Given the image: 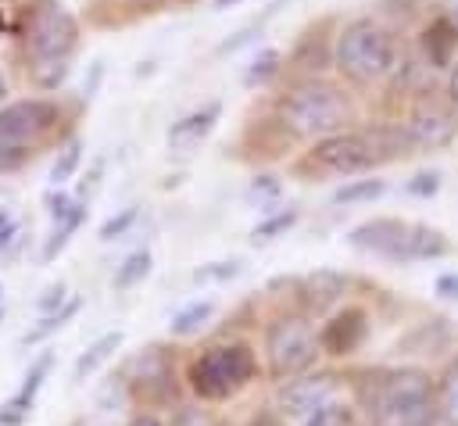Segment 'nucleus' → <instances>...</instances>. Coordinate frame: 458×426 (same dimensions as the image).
<instances>
[{
    "label": "nucleus",
    "mask_w": 458,
    "mask_h": 426,
    "mask_svg": "<svg viewBox=\"0 0 458 426\" xmlns=\"http://www.w3.org/2000/svg\"><path fill=\"white\" fill-rule=\"evenodd\" d=\"M75 43H79L75 18L57 4H39L25 25V50H29L32 82L43 89H57L68 75Z\"/></svg>",
    "instance_id": "1"
},
{
    "label": "nucleus",
    "mask_w": 458,
    "mask_h": 426,
    "mask_svg": "<svg viewBox=\"0 0 458 426\" xmlns=\"http://www.w3.org/2000/svg\"><path fill=\"white\" fill-rule=\"evenodd\" d=\"M279 122L293 136L326 140V136H336L351 122V104L336 86L304 82L279 100Z\"/></svg>",
    "instance_id": "2"
},
{
    "label": "nucleus",
    "mask_w": 458,
    "mask_h": 426,
    "mask_svg": "<svg viewBox=\"0 0 458 426\" xmlns=\"http://www.w3.org/2000/svg\"><path fill=\"white\" fill-rule=\"evenodd\" d=\"M333 61H336V68L351 82L369 86V82H379L383 75L394 72V64H397V43L372 18H358V21H351L340 32L336 50H333Z\"/></svg>",
    "instance_id": "3"
},
{
    "label": "nucleus",
    "mask_w": 458,
    "mask_h": 426,
    "mask_svg": "<svg viewBox=\"0 0 458 426\" xmlns=\"http://www.w3.org/2000/svg\"><path fill=\"white\" fill-rule=\"evenodd\" d=\"M376 415L383 426H433L437 387L422 369L390 372L376 394Z\"/></svg>",
    "instance_id": "4"
},
{
    "label": "nucleus",
    "mask_w": 458,
    "mask_h": 426,
    "mask_svg": "<svg viewBox=\"0 0 458 426\" xmlns=\"http://www.w3.org/2000/svg\"><path fill=\"white\" fill-rule=\"evenodd\" d=\"M250 376H254V354L243 344L211 347L190 365V387L208 401H222L236 394Z\"/></svg>",
    "instance_id": "5"
},
{
    "label": "nucleus",
    "mask_w": 458,
    "mask_h": 426,
    "mask_svg": "<svg viewBox=\"0 0 458 426\" xmlns=\"http://www.w3.org/2000/svg\"><path fill=\"white\" fill-rule=\"evenodd\" d=\"M318 337L311 333V326L297 315L276 319L265 333V358H268V372L276 379H297L304 376L315 358H318Z\"/></svg>",
    "instance_id": "6"
},
{
    "label": "nucleus",
    "mask_w": 458,
    "mask_h": 426,
    "mask_svg": "<svg viewBox=\"0 0 458 426\" xmlns=\"http://www.w3.org/2000/svg\"><path fill=\"white\" fill-rule=\"evenodd\" d=\"M311 161L326 172H336V175H358V172H369L372 165H379L372 143H369V132H336V136H326L315 143L311 150Z\"/></svg>",
    "instance_id": "7"
},
{
    "label": "nucleus",
    "mask_w": 458,
    "mask_h": 426,
    "mask_svg": "<svg viewBox=\"0 0 458 426\" xmlns=\"http://www.w3.org/2000/svg\"><path fill=\"white\" fill-rule=\"evenodd\" d=\"M57 122V107L50 100H18L0 111V143L21 147L36 136H43Z\"/></svg>",
    "instance_id": "8"
},
{
    "label": "nucleus",
    "mask_w": 458,
    "mask_h": 426,
    "mask_svg": "<svg viewBox=\"0 0 458 426\" xmlns=\"http://www.w3.org/2000/svg\"><path fill=\"white\" fill-rule=\"evenodd\" d=\"M336 394V376L329 372H318V376H301V379H290L279 394V408L286 415H315L322 405H329Z\"/></svg>",
    "instance_id": "9"
},
{
    "label": "nucleus",
    "mask_w": 458,
    "mask_h": 426,
    "mask_svg": "<svg viewBox=\"0 0 458 426\" xmlns=\"http://www.w3.org/2000/svg\"><path fill=\"white\" fill-rule=\"evenodd\" d=\"M404 129H408V140L415 150H437L458 136V118L451 111L429 104V107H419Z\"/></svg>",
    "instance_id": "10"
},
{
    "label": "nucleus",
    "mask_w": 458,
    "mask_h": 426,
    "mask_svg": "<svg viewBox=\"0 0 458 426\" xmlns=\"http://www.w3.org/2000/svg\"><path fill=\"white\" fill-rule=\"evenodd\" d=\"M404 233H408V222H401V218H372V222L354 226L347 240L354 247H361V251H372V254H383V258L394 261Z\"/></svg>",
    "instance_id": "11"
},
{
    "label": "nucleus",
    "mask_w": 458,
    "mask_h": 426,
    "mask_svg": "<svg viewBox=\"0 0 458 426\" xmlns=\"http://www.w3.org/2000/svg\"><path fill=\"white\" fill-rule=\"evenodd\" d=\"M365 329H369V326H365V311L347 308V311H340L336 319L326 322V329H322V337H318V347L329 351V354H351V351L361 347Z\"/></svg>",
    "instance_id": "12"
},
{
    "label": "nucleus",
    "mask_w": 458,
    "mask_h": 426,
    "mask_svg": "<svg viewBox=\"0 0 458 426\" xmlns=\"http://www.w3.org/2000/svg\"><path fill=\"white\" fill-rule=\"evenodd\" d=\"M50 365H54V358H50V354L36 358V365L25 372V383L18 387V394H14V397H7V401L0 405V426H21V422L29 419L32 401H36V394H39V387H43V379H47Z\"/></svg>",
    "instance_id": "13"
},
{
    "label": "nucleus",
    "mask_w": 458,
    "mask_h": 426,
    "mask_svg": "<svg viewBox=\"0 0 458 426\" xmlns=\"http://www.w3.org/2000/svg\"><path fill=\"white\" fill-rule=\"evenodd\" d=\"M222 107L218 104H204L197 111H190L186 118H179L172 129H168V147H175L179 154H190L193 147H200V140H208V132L215 129Z\"/></svg>",
    "instance_id": "14"
},
{
    "label": "nucleus",
    "mask_w": 458,
    "mask_h": 426,
    "mask_svg": "<svg viewBox=\"0 0 458 426\" xmlns=\"http://www.w3.org/2000/svg\"><path fill=\"white\" fill-rule=\"evenodd\" d=\"M447 251H451V243L444 240L440 229L408 222V233H404V240H401L394 261H429V258H444Z\"/></svg>",
    "instance_id": "15"
},
{
    "label": "nucleus",
    "mask_w": 458,
    "mask_h": 426,
    "mask_svg": "<svg viewBox=\"0 0 458 426\" xmlns=\"http://www.w3.org/2000/svg\"><path fill=\"white\" fill-rule=\"evenodd\" d=\"M422 50H426L429 68H447L458 50V25L451 18H433L422 32Z\"/></svg>",
    "instance_id": "16"
},
{
    "label": "nucleus",
    "mask_w": 458,
    "mask_h": 426,
    "mask_svg": "<svg viewBox=\"0 0 458 426\" xmlns=\"http://www.w3.org/2000/svg\"><path fill=\"white\" fill-rule=\"evenodd\" d=\"M344 286H347V279H344L340 272L318 268V272H311V276L304 279V301H308L315 311H322V308H329V304H336V301L344 297Z\"/></svg>",
    "instance_id": "17"
},
{
    "label": "nucleus",
    "mask_w": 458,
    "mask_h": 426,
    "mask_svg": "<svg viewBox=\"0 0 458 426\" xmlns=\"http://www.w3.org/2000/svg\"><path fill=\"white\" fill-rule=\"evenodd\" d=\"M118 347H122V333H118V329H114V333L97 337V340H93V344H89V347H86V351L75 358V369H72L75 383L89 379V376H93V372H97V369H100V365H104V362H107V358H111Z\"/></svg>",
    "instance_id": "18"
},
{
    "label": "nucleus",
    "mask_w": 458,
    "mask_h": 426,
    "mask_svg": "<svg viewBox=\"0 0 458 426\" xmlns=\"http://www.w3.org/2000/svg\"><path fill=\"white\" fill-rule=\"evenodd\" d=\"M437 415L447 426H458V358H451L437 379Z\"/></svg>",
    "instance_id": "19"
},
{
    "label": "nucleus",
    "mask_w": 458,
    "mask_h": 426,
    "mask_svg": "<svg viewBox=\"0 0 458 426\" xmlns=\"http://www.w3.org/2000/svg\"><path fill=\"white\" fill-rule=\"evenodd\" d=\"M132 369H136V383H140V387H157V383H168V376H172V369H168L161 347H147V351L132 362Z\"/></svg>",
    "instance_id": "20"
},
{
    "label": "nucleus",
    "mask_w": 458,
    "mask_h": 426,
    "mask_svg": "<svg viewBox=\"0 0 458 426\" xmlns=\"http://www.w3.org/2000/svg\"><path fill=\"white\" fill-rule=\"evenodd\" d=\"M147 272H150V251H132V254L114 268L111 286H114V290H129V286L143 283V279H147Z\"/></svg>",
    "instance_id": "21"
},
{
    "label": "nucleus",
    "mask_w": 458,
    "mask_h": 426,
    "mask_svg": "<svg viewBox=\"0 0 458 426\" xmlns=\"http://www.w3.org/2000/svg\"><path fill=\"white\" fill-rule=\"evenodd\" d=\"M383 193H386L383 179H351L333 193V204H365V200H376Z\"/></svg>",
    "instance_id": "22"
},
{
    "label": "nucleus",
    "mask_w": 458,
    "mask_h": 426,
    "mask_svg": "<svg viewBox=\"0 0 458 426\" xmlns=\"http://www.w3.org/2000/svg\"><path fill=\"white\" fill-rule=\"evenodd\" d=\"M82 215H86V204H75V211H72L68 218L54 222V233H50V236H47V243H43V261H54V258L64 251V243H68V236L79 229Z\"/></svg>",
    "instance_id": "23"
},
{
    "label": "nucleus",
    "mask_w": 458,
    "mask_h": 426,
    "mask_svg": "<svg viewBox=\"0 0 458 426\" xmlns=\"http://www.w3.org/2000/svg\"><path fill=\"white\" fill-rule=\"evenodd\" d=\"M211 315H215V304H211V301H197V304L182 308V311L168 322V329H172V337H190V333H197Z\"/></svg>",
    "instance_id": "24"
},
{
    "label": "nucleus",
    "mask_w": 458,
    "mask_h": 426,
    "mask_svg": "<svg viewBox=\"0 0 458 426\" xmlns=\"http://www.w3.org/2000/svg\"><path fill=\"white\" fill-rule=\"evenodd\" d=\"M75 311H79V301H64V304H61L57 311L43 315V319H39V326H36V329H29V333L21 337V344H39L43 337L57 333V329H61V326H64V322H68V319H72Z\"/></svg>",
    "instance_id": "25"
},
{
    "label": "nucleus",
    "mask_w": 458,
    "mask_h": 426,
    "mask_svg": "<svg viewBox=\"0 0 458 426\" xmlns=\"http://www.w3.org/2000/svg\"><path fill=\"white\" fill-rule=\"evenodd\" d=\"M79 161H82V147L72 140L64 150H61V158L54 161V168H50V183L54 186H61V183H68L72 175H75V168H79Z\"/></svg>",
    "instance_id": "26"
},
{
    "label": "nucleus",
    "mask_w": 458,
    "mask_h": 426,
    "mask_svg": "<svg viewBox=\"0 0 458 426\" xmlns=\"http://www.w3.org/2000/svg\"><path fill=\"white\" fill-rule=\"evenodd\" d=\"M293 222H297V208H286V211H279V215H272V218L258 222L250 236H254L258 243H265V240H276L279 233H286V229H290Z\"/></svg>",
    "instance_id": "27"
},
{
    "label": "nucleus",
    "mask_w": 458,
    "mask_h": 426,
    "mask_svg": "<svg viewBox=\"0 0 458 426\" xmlns=\"http://www.w3.org/2000/svg\"><path fill=\"white\" fill-rule=\"evenodd\" d=\"M279 50H261L258 57H254V64L247 68V82L254 86V82H265V79H272L276 72H279Z\"/></svg>",
    "instance_id": "28"
},
{
    "label": "nucleus",
    "mask_w": 458,
    "mask_h": 426,
    "mask_svg": "<svg viewBox=\"0 0 458 426\" xmlns=\"http://www.w3.org/2000/svg\"><path fill=\"white\" fill-rule=\"evenodd\" d=\"M236 276H240V265H236V261H211V265H200V268L193 272L197 283H229V279H236Z\"/></svg>",
    "instance_id": "29"
},
{
    "label": "nucleus",
    "mask_w": 458,
    "mask_h": 426,
    "mask_svg": "<svg viewBox=\"0 0 458 426\" xmlns=\"http://www.w3.org/2000/svg\"><path fill=\"white\" fill-rule=\"evenodd\" d=\"M136 218H140V211H136V208H125L122 215H114V218H107V222L100 226V240H118Z\"/></svg>",
    "instance_id": "30"
},
{
    "label": "nucleus",
    "mask_w": 458,
    "mask_h": 426,
    "mask_svg": "<svg viewBox=\"0 0 458 426\" xmlns=\"http://www.w3.org/2000/svg\"><path fill=\"white\" fill-rule=\"evenodd\" d=\"M437 190H440V172H419L408 183V193H415V197H433Z\"/></svg>",
    "instance_id": "31"
},
{
    "label": "nucleus",
    "mask_w": 458,
    "mask_h": 426,
    "mask_svg": "<svg viewBox=\"0 0 458 426\" xmlns=\"http://www.w3.org/2000/svg\"><path fill=\"white\" fill-rule=\"evenodd\" d=\"M279 179L276 175H261V179H254L250 183V190H247V197L250 200H268V197H279Z\"/></svg>",
    "instance_id": "32"
},
{
    "label": "nucleus",
    "mask_w": 458,
    "mask_h": 426,
    "mask_svg": "<svg viewBox=\"0 0 458 426\" xmlns=\"http://www.w3.org/2000/svg\"><path fill=\"white\" fill-rule=\"evenodd\" d=\"M172 426H211V415L204 408H179L172 415Z\"/></svg>",
    "instance_id": "33"
},
{
    "label": "nucleus",
    "mask_w": 458,
    "mask_h": 426,
    "mask_svg": "<svg viewBox=\"0 0 458 426\" xmlns=\"http://www.w3.org/2000/svg\"><path fill=\"white\" fill-rule=\"evenodd\" d=\"M25 158H29V150H25V147H7V143H0V172L21 168V165H25Z\"/></svg>",
    "instance_id": "34"
},
{
    "label": "nucleus",
    "mask_w": 458,
    "mask_h": 426,
    "mask_svg": "<svg viewBox=\"0 0 458 426\" xmlns=\"http://www.w3.org/2000/svg\"><path fill=\"white\" fill-rule=\"evenodd\" d=\"M304 426H340V405H322L315 415H308V422Z\"/></svg>",
    "instance_id": "35"
},
{
    "label": "nucleus",
    "mask_w": 458,
    "mask_h": 426,
    "mask_svg": "<svg viewBox=\"0 0 458 426\" xmlns=\"http://www.w3.org/2000/svg\"><path fill=\"white\" fill-rule=\"evenodd\" d=\"M61 304H64V283H54V286L39 297V311H47V315H50V311H54V308H61Z\"/></svg>",
    "instance_id": "36"
},
{
    "label": "nucleus",
    "mask_w": 458,
    "mask_h": 426,
    "mask_svg": "<svg viewBox=\"0 0 458 426\" xmlns=\"http://www.w3.org/2000/svg\"><path fill=\"white\" fill-rule=\"evenodd\" d=\"M437 294H440L444 301H458V272H444V276L437 279Z\"/></svg>",
    "instance_id": "37"
},
{
    "label": "nucleus",
    "mask_w": 458,
    "mask_h": 426,
    "mask_svg": "<svg viewBox=\"0 0 458 426\" xmlns=\"http://www.w3.org/2000/svg\"><path fill=\"white\" fill-rule=\"evenodd\" d=\"M14 233H18V222H7V226L0 229V251H4V247L14 240Z\"/></svg>",
    "instance_id": "38"
},
{
    "label": "nucleus",
    "mask_w": 458,
    "mask_h": 426,
    "mask_svg": "<svg viewBox=\"0 0 458 426\" xmlns=\"http://www.w3.org/2000/svg\"><path fill=\"white\" fill-rule=\"evenodd\" d=\"M447 93H451V100L458 104V64L451 68V79H447Z\"/></svg>",
    "instance_id": "39"
},
{
    "label": "nucleus",
    "mask_w": 458,
    "mask_h": 426,
    "mask_svg": "<svg viewBox=\"0 0 458 426\" xmlns=\"http://www.w3.org/2000/svg\"><path fill=\"white\" fill-rule=\"evenodd\" d=\"M125 426H161V422H157L154 415H136V419H129Z\"/></svg>",
    "instance_id": "40"
},
{
    "label": "nucleus",
    "mask_w": 458,
    "mask_h": 426,
    "mask_svg": "<svg viewBox=\"0 0 458 426\" xmlns=\"http://www.w3.org/2000/svg\"><path fill=\"white\" fill-rule=\"evenodd\" d=\"M236 4H240V0H215V7H218V11H222V7H236Z\"/></svg>",
    "instance_id": "41"
},
{
    "label": "nucleus",
    "mask_w": 458,
    "mask_h": 426,
    "mask_svg": "<svg viewBox=\"0 0 458 426\" xmlns=\"http://www.w3.org/2000/svg\"><path fill=\"white\" fill-rule=\"evenodd\" d=\"M7 222H14V218H11V215H7V211H0V229H4V226H7Z\"/></svg>",
    "instance_id": "42"
},
{
    "label": "nucleus",
    "mask_w": 458,
    "mask_h": 426,
    "mask_svg": "<svg viewBox=\"0 0 458 426\" xmlns=\"http://www.w3.org/2000/svg\"><path fill=\"white\" fill-rule=\"evenodd\" d=\"M7 97V82H4V75H0V100Z\"/></svg>",
    "instance_id": "43"
},
{
    "label": "nucleus",
    "mask_w": 458,
    "mask_h": 426,
    "mask_svg": "<svg viewBox=\"0 0 458 426\" xmlns=\"http://www.w3.org/2000/svg\"><path fill=\"white\" fill-rule=\"evenodd\" d=\"M4 25H7V21H4V7H0V32H4Z\"/></svg>",
    "instance_id": "44"
},
{
    "label": "nucleus",
    "mask_w": 458,
    "mask_h": 426,
    "mask_svg": "<svg viewBox=\"0 0 458 426\" xmlns=\"http://www.w3.org/2000/svg\"><path fill=\"white\" fill-rule=\"evenodd\" d=\"M0 319H4V308H0Z\"/></svg>",
    "instance_id": "45"
},
{
    "label": "nucleus",
    "mask_w": 458,
    "mask_h": 426,
    "mask_svg": "<svg viewBox=\"0 0 458 426\" xmlns=\"http://www.w3.org/2000/svg\"><path fill=\"white\" fill-rule=\"evenodd\" d=\"M0 294H4V290H0Z\"/></svg>",
    "instance_id": "46"
}]
</instances>
